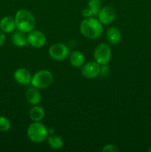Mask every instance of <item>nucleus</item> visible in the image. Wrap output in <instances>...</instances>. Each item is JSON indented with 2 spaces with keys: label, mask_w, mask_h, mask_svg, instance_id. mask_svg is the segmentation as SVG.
<instances>
[{
  "label": "nucleus",
  "mask_w": 151,
  "mask_h": 152,
  "mask_svg": "<svg viewBox=\"0 0 151 152\" xmlns=\"http://www.w3.org/2000/svg\"><path fill=\"white\" fill-rule=\"evenodd\" d=\"M14 80H16V83L23 86H27L31 83V79H32V75L28 69L24 68H18L16 70L13 74Z\"/></svg>",
  "instance_id": "10"
},
{
  "label": "nucleus",
  "mask_w": 151,
  "mask_h": 152,
  "mask_svg": "<svg viewBox=\"0 0 151 152\" xmlns=\"http://www.w3.org/2000/svg\"><path fill=\"white\" fill-rule=\"evenodd\" d=\"M47 142H48L50 148L55 150L61 149L63 147L64 144L62 137H60L58 135H50L47 138Z\"/></svg>",
  "instance_id": "17"
},
{
  "label": "nucleus",
  "mask_w": 151,
  "mask_h": 152,
  "mask_svg": "<svg viewBox=\"0 0 151 152\" xmlns=\"http://www.w3.org/2000/svg\"><path fill=\"white\" fill-rule=\"evenodd\" d=\"M28 42L30 45L34 48H41L45 45L47 42V38L44 35V33L40 31H34L28 33Z\"/></svg>",
  "instance_id": "7"
},
{
  "label": "nucleus",
  "mask_w": 151,
  "mask_h": 152,
  "mask_svg": "<svg viewBox=\"0 0 151 152\" xmlns=\"http://www.w3.org/2000/svg\"><path fill=\"white\" fill-rule=\"evenodd\" d=\"M82 13L83 16L85 18H90V16L93 15L92 12L90 11V10L88 8V7H87V8H84V10H82V13Z\"/></svg>",
  "instance_id": "22"
},
{
  "label": "nucleus",
  "mask_w": 151,
  "mask_h": 152,
  "mask_svg": "<svg viewBox=\"0 0 151 152\" xmlns=\"http://www.w3.org/2000/svg\"><path fill=\"white\" fill-rule=\"evenodd\" d=\"M6 41V37L4 33L0 29V47L4 45V44L5 43Z\"/></svg>",
  "instance_id": "21"
},
{
  "label": "nucleus",
  "mask_w": 151,
  "mask_h": 152,
  "mask_svg": "<svg viewBox=\"0 0 151 152\" xmlns=\"http://www.w3.org/2000/svg\"><path fill=\"white\" fill-rule=\"evenodd\" d=\"M25 97L26 100L31 105H36L41 102V96L40 94L38 89L36 88L32 87L30 88L27 90L26 94H25Z\"/></svg>",
  "instance_id": "12"
},
{
  "label": "nucleus",
  "mask_w": 151,
  "mask_h": 152,
  "mask_svg": "<svg viewBox=\"0 0 151 152\" xmlns=\"http://www.w3.org/2000/svg\"><path fill=\"white\" fill-rule=\"evenodd\" d=\"M27 134L32 142L41 143L47 138L48 135V130L47 127L40 122H34L28 126Z\"/></svg>",
  "instance_id": "3"
},
{
  "label": "nucleus",
  "mask_w": 151,
  "mask_h": 152,
  "mask_svg": "<svg viewBox=\"0 0 151 152\" xmlns=\"http://www.w3.org/2000/svg\"><path fill=\"white\" fill-rule=\"evenodd\" d=\"M95 61L100 65H107L111 58L110 47L106 43H101L95 48L94 53Z\"/></svg>",
  "instance_id": "5"
},
{
  "label": "nucleus",
  "mask_w": 151,
  "mask_h": 152,
  "mask_svg": "<svg viewBox=\"0 0 151 152\" xmlns=\"http://www.w3.org/2000/svg\"><path fill=\"white\" fill-rule=\"evenodd\" d=\"M14 20L16 28L25 34L30 32L35 28V17L33 14L28 10L21 9L18 10L15 15Z\"/></svg>",
  "instance_id": "2"
},
{
  "label": "nucleus",
  "mask_w": 151,
  "mask_h": 152,
  "mask_svg": "<svg viewBox=\"0 0 151 152\" xmlns=\"http://www.w3.org/2000/svg\"><path fill=\"white\" fill-rule=\"evenodd\" d=\"M79 30L81 34L86 38L96 39L102 35L103 32L102 23L95 18H86L80 24Z\"/></svg>",
  "instance_id": "1"
},
{
  "label": "nucleus",
  "mask_w": 151,
  "mask_h": 152,
  "mask_svg": "<svg viewBox=\"0 0 151 152\" xmlns=\"http://www.w3.org/2000/svg\"><path fill=\"white\" fill-rule=\"evenodd\" d=\"M69 60L73 66L80 68L84 64L85 58L84 54L79 50H73L69 54Z\"/></svg>",
  "instance_id": "14"
},
{
  "label": "nucleus",
  "mask_w": 151,
  "mask_h": 152,
  "mask_svg": "<svg viewBox=\"0 0 151 152\" xmlns=\"http://www.w3.org/2000/svg\"><path fill=\"white\" fill-rule=\"evenodd\" d=\"M148 151H149L150 152H151V147H150V148H149V150H148Z\"/></svg>",
  "instance_id": "23"
},
{
  "label": "nucleus",
  "mask_w": 151,
  "mask_h": 152,
  "mask_svg": "<svg viewBox=\"0 0 151 152\" xmlns=\"http://www.w3.org/2000/svg\"><path fill=\"white\" fill-rule=\"evenodd\" d=\"M10 126L11 124L10 120L3 116H0V131L4 132H8L10 129Z\"/></svg>",
  "instance_id": "19"
},
{
  "label": "nucleus",
  "mask_w": 151,
  "mask_h": 152,
  "mask_svg": "<svg viewBox=\"0 0 151 152\" xmlns=\"http://www.w3.org/2000/svg\"><path fill=\"white\" fill-rule=\"evenodd\" d=\"M53 81V74L48 70H41L32 76L31 83L33 87L37 89H44L49 87Z\"/></svg>",
  "instance_id": "4"
},
{
  "label": "nucleus",
  "mask_w": 151,
  "mask_h": 152,
  "mask_svg": "<svg viewBox=\"0 0 151 152\" xmlns=\"http://www.w3.org/2000/svg\"><path fill=\"white\" fill-rule=\"evenodd\" d=\"M101 72V65L95 62H89L84 64L81 68V73L83 77L87 79H94L99 75Z\"/></svg>",
  "instance_id": "8"
},
{
  "label": "nucleus",
  "mask_w": 151,
  "mask_h": 152,
  "mask_svg": "<svg viewBox=\"0 0 151 152\" xmlns=\"http://www.w3.org/2000/svg\"><path fill=\"white\" fill-rule=\"evenodd\" d=\"M103 152H117L119 151V149L118 148V147L115 145H113V144H108L104 146L103 149H102Z\"/></svg>",
  "instance_id": "20"
},
{
  "label": "nucleus",
  "mask_w": 151,
  "mask_h": 152,
  "mask_svg": "<svg viewBox=\"0 0 151 152\" xmlns=\"http://www.w3.org/2000/svg\"><path fill=\"white\" fill-rule=\"evenodd\" d=\"M107 39L109 43L113 45H118L121 42V31L116 27H111L109 28L106 33Z\"/></svg>",
  "instance_id": "11"
},
{
  "label": "nucleus",
  "mask_w": 151,
  "mask_h": 152,
  "mask_svg": "<svg viewBox=\"0 0 151 152\" xmlns=\"http://www.w3.org/2000/svg\"><path fill=\"white\" fill-rule=\"evenodd\" d=\"M49 55L52 59L57 61H62L69 56V48L63 43H55L49 48Z\"/></svg>",
  "instance_id": "6"
},
{
  "label": "nucleus",
  "mask_w": 151,
  "mask_h": 152,
  "mask_svg": "<svg viewBox=\"0 0 151 152\" xmlns=\"http://www.w3.org/2000/svg\"><path fill=\"white\" fill-rule=\"evenodd\" d=\"M16 28L14 19L10 16H4L0 20V29L4 33L10 34L13 32Z\"/></svg>",
  "instance_id": "13"
},
{
  "label": "nucleus",
  "mask_w": 151,
  "mask_h": 152,
  "mask_svg": "<svg viewBox=\"0 0 151 152\" xmlns=\"http://www.w3.org/2000/svg\"><path fill=\"white\" fill-rule=\"evenodd\" d=\"M11 40L13 44L16 47H24L28 44V38L25 35V33L19 31H15L12 35Z\"/></svg>",
  "instance_id": "15"
},
{
  "label": "nucleus",
  "mask_w": 151,
  "mask_h": 152,
  "mask_svg": "<svg viewBox=\"0 0 151 152\" xmlns=\"http://www.w3.org/2000/svg\"><path fill=\"white\" fill-rule=\"evenodd\" d=\"M29 117L33 122H40L44 117V111L41 106L33 105L29 111Z\"/></svg>",
  "instance_id": "16"
},
{
  "label": "nucleus",
  "mask_w": 151,
  "mask_h": 152,
  "mask_svg": "<svg viewBox=\"0 0 151 152\" xmlns=\"http://www.w3.org/2000/svg\"><path fill=\"white\" fill-rule=\"evenodd\" d=\"M99 20L104 25H109L112 23L115 19L116 16V11L115 8L111 6H105L102 7L97 15Z\"/></svg>",
  "instance_id": "9"
},
{
  "label": "nucleus",
  "mask_w": 151,
  "mask_h": 152,
  "mask_svg": "<svg viewBox=\"0 0 151 152\" xmlns=\"http://www.w3.org/2000/svg\"><path fill=\"white\" fill-rule=\"evenodd\" d=\"M102 7V0H89L88 8L92 12L93 15L97 16Z\"/></svg>",
  "instance_id": "18"
}]
</instances>
